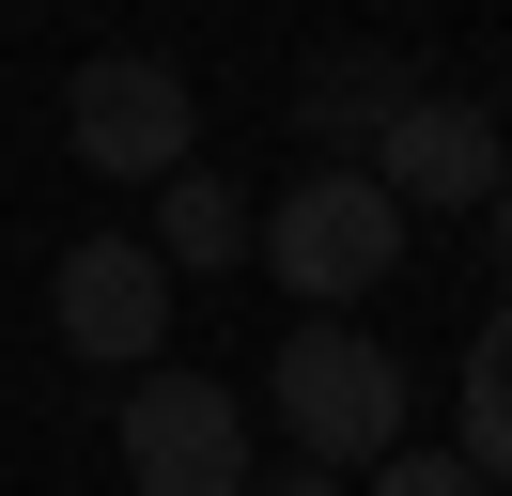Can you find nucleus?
<instances>
[{
	"label": "nucleus",
	"instance_id": "nucleus-11",
	"mask_svg": "<svg viewBox=\"0 0 512 496\" xmlns=\"http://www.w3.org/2000/svg\"><path fill=\"white\" fill-rule=\"evenodd\" d=\"M249 496H342V465H280V481H249Z\"/></svg>",
	"mask_w": 512,
	"mask_h": 496
},
{
	"label": "nucleus",
	"instance_id": "nucleus-2",
	"mask_svg": "<svg viewBox=\"0 0 512 496\" xmlns=\"http://www.w3.org/2000/svg\"><path fill=\"white\" fill-rule=\"evenodd\" d=\"M63 140H78V171H109V186H171L187 140H202V109H187V78H171L156 47H94L63 78Z\"/></svg>",
	"mask_w": 512,
	"mask_h": 496
},
{
	"label": "nucleus",
	"instance_id": "nucleus-1",
	"mask_svg": "<svg viewBox=\"0 0 512 496\" xmlns=\"http://www.w3.org/2000/svg\"><path fill=\"white\" fill-rule=\"evenodd\" d=\"M264 372H280L295 465H388V450H404V357H388V341H357L342 310H311Z\"/></svg>",
	"mask_w": 512,
	"mask_h": 496
},
{
	"label": "nucleus",
	"instance_id": "nucleus-3",
	"mask_svg": "<svg viewBox=\"0 0 512 496\" xmlns=\"http://www.w3.org/2000/svg\"><path fill=\"white\" fill-rule=\"evenodd\" d=\"M249 264H280L311 310H342V295H373L388 264H404V202H388L373 171H311L295 202H264V248Z\"/></svg>",
	"mask_w": 512,
	"mask_h": 496
},
{
	"label": "nucleus",
	"instance_id": "nucleus-5",
	"mask_svg": "<svg viewBox=\"0 0 512 496\" xmlns=\"http://www.w3.org/2000/svg\"><path fill=\"white\" fill-rule=\"evenodd\" d=\"M47 326H63V357H94V372H156V341H171V264L140 233H78L63 264H47Z\"/></svg>",
	"mask_w": 512,
	"mask_h": 496
},
{
	"label": "nucleus",
	"instance_id": "nucleus-12",
	"mask_svg": "<svg viewBox=\"0 0 512 496\" xmlns=\"http://www.w3.org/2000/svg\"><path fill=\"white\" fill-rule=\"evenodd\" d=\"M481 248H497V279H512V186H497V202H481Z\"/></svg>",
	"mask_w": 512,
	"mask_h": 496
},
{
	"label": "nucleus",
	"instance_id": "nucleus-10",
	"mask_svg": "<svg viewBox=\"0 0 512 496\" xmlns=\"http://www.w3.org/2000/svg\"><path fill=\"white\" fill-rule=\"evenodd\" d=\"M373 496H481V465H466V450H388Z\"/></svg>",
	"mask_w": 512,
	"mask_h": 496
},
{
	"label": "nucleus",
	"instance_id": "nucleus-6",
	"mask_svg": "<svg viewBox=\"0 0 512 496\" xmlns=\"http://www.w3.org/2000/svg\"><path fill=\"white\" fill-rule=\"evenodd\" d=\"M357 171H373L404 217H481L512 186V140H497V109H466V93H404V124H388Z\"/></svg>",
	"mask_w": 512,
	"mask_h": 496
},
{
	"label": "nucleus",
	"instance_id": "nucleus-7",
	"mask_svg": "<svg viewBox=\"0 0 512 496\" xmlns=\"http://www.w3.org/2000/svg\"><path fill=\"white\" fill-rule=\"evenodd\" d=\"M404 93H419V62H388V47H326L311 78H295V124L326 140V171H357V155L404 124Z\"/></svg>",
	"mask_w": 512,
	"mask_h": 496
},
{
	"label": "nucleus",
	"instance_id": "nucleus-8",
	"mask_svg": "<svg viewBox=\"0 0 512 496\" xmlns=\"http://www.w3.org/2000/svg\"><path fill=\"white\" fill-rule=\"evenodd\" d=\"M140 248H156V264H249L264 217L233 202V171H202V155H187V171L156 186V233H140Z\"/></svg>",
	"mask_w": 512,
	"mask_h": 496
},
{
	"label": "nucleus",
	"instance_id": "nucleus-4",
	"mask_svg": "<svg viewBox=\"0 0 512 496\" xmlns=\"http://www.w3.org/2000/svg\"><path fill=\"white\" fill-rule=\"evenodd\" d=\"M125 496H249V403L218 372H140L125 388Z\"/></svg>",
	"mask_w": 512,
	"mask_h": 496
},
{
	"label": "nucleus",
	"instance_id": "nucleus-9",
	"mask_svg": "<svg viewBox=\"0 0 512 496\" xmlns=\"http://www.w3.org/2000/svg\"><path fill=\"white\" fill-rule=\"evenodd\" d=\"M466 465L512 481V295H497V326L466 341Z\"/></svg>",
	"mask_w": 512,
	"mask_h": 496
}]
</instances>
